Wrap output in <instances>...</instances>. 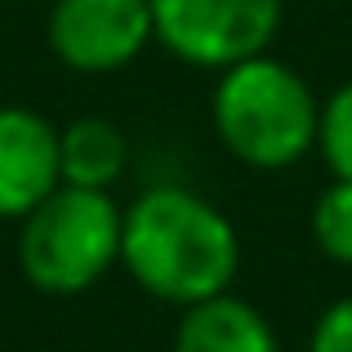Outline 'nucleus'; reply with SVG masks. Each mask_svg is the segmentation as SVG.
I'll return each mask as SVG.
<instances>
[{"label": "nucleus", "instance_id": "obj_1", "mask_svg": "<svg viewBox=\"0 0 352 352\" xmlns=\"http://www.w3.org/2000/svg\"><path fill=\"white\" fill-rule=\"evenodd\" d=\"M120 263L152 299L192 308L232 285L241 245L223 210L188 188H152L120 210Z\"/></svg>", "mask_w": 352, "mask_h": 352}, {"label": "nucleus", "instance_id": "obj_2", "mask_svg": "<svg viewBox=\"0 0 352 352\" xmlns=\"http://www.w3.org/2000/svg\"><path fill=\"white\" fill-rule=\"evenodd\" d=\"M317 112L308 80L294 67L254 54L223 67L214 89V129L236 161L254 170L294 165L317 143Z\"/></svg>", "mask_w": 352, "mask_h": 352}, {"label": "nucleus", "instance_id": "obj_3", "mask_svg": "<svg viewBox=\"0 0 352 352\" xmlns=\"http://www.w3.org/2000/svg\"><path fill=\"white\" fill-rule=\"evenodd\" d=\"M18 223L23 276L45 294H80L120 263V210L107 192L58 183Z\"/></svg>", "mask_w": 352, "mask_h": 352}, {"label": "nucleus", "instance_id": "obj_4", "mask_svg": "<svg viewBox=\"0 0 352 352\" xmlns=\"http://www.w3.org/2000/svg\"><path fill=\"white\" fill-rule=\"evenodd\" d=\"M152 36L192 67H232L272 45L281 0H147Z\"/></svg>", "mask_w": 352, "mask_h": 352}, {"label": "nucleus", "instance_id": "obj_5", "mask_svg": "<svg viewBox=\"0 0 352 352\" xmlns=\"http://www.w3.org/2000/svg\"><path fill=\"white\" fill-rule=\"evenodd\" d=\"M152 41L147 0H58L50 14V50L63 67L103 76L120 72Z\"/></svg>", "mask_w": 352, "mask_h": 352}, {"label": "nucleus", "instance_id": "obj_6", "mask_svg": "<svg viewBox=\"0 0 352 352\" xmlns=\"http://www.w3.org/2000/svg\"><path fill=\"white\" fill-rule=\"evenodd\" d=\"M58 183V129L32 107H0V219L32 214Z\"/></svg>", "mask_w": 352, "mask_h": 352}, {"label": "nucleus", "instance_id": "obj_7", "mask_svg": "<svg viewBox=\"0 0 352 352\" xmlns=\"http://www.w3.org/2000/svg\"><path fill=\"white\" fill-rule=\"evenodd\" d=\"M174 352H281V348H276V335L263 312L223 290L214 299L183 308V321L174 330Z\"/></svg>", "mask_w": 352, "mask_h": 352}, {"label": "nucleus", "instance_id": "obj_8", "mask_svg": "<svg viewBox=\"0 0 352 352\" xmlns=\"http://www.w3.org/2000/svg\"><path fill=\"white\" fill-rule=\"evenodd\" d=\"M125 161H129L125 134L112 120L80 116L67 129H58V170H63V183H72V188L107 192L125 174Z\"/></svg>", "mask_w": 352, "mask_h": 352}, {"label": "nucleus", "instance_id": "obj_9", "mask_svg": "<svg viewBox=\"0 0 352 352\" xmlns=\"http://www.w3.org/2000/svg\"><path fill=\"white\" fill-rule=\"evenodd\" d=\"M312 236H317V245H321L326 258L352 267V179H335L317 197V210H312Z\"/></svg>", "mask_w": 352, "mask_h": 352}, {"label": "nucleus", "instance_id": "obj_10", "mask_svg": "<svg viewBox=\"0 0 352 352\" xmlns=\"http://www.w3.org/2000/svg\"><path fill=\"white\" fill-rule=\"evenodd\" d=\"M317 147L335 179H352V80L339 85L317 112Z\"/></svg>", "mask_w": 352, "mask_h": 352}, {"label": "nucleus", "instance_id": "obj_11", "mask_svg": "<svg viewBox=\"0 0 352 352\" xmlns=\"http://www.w3.org/2000/svg\"><path fill=\"white\" fill-rule=\"evenodd\" d=\"M308 352H352V299L330 303L317 317Z\"/></svg>", "mask_w": 352, "mask_h": 352}]
</instances>
